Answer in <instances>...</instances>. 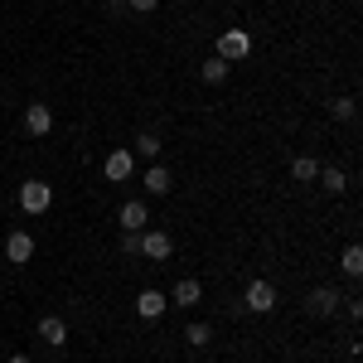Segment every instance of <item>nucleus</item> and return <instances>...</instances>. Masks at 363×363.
Masks as SVG:
<instances>
[{"label": "nucleus", "mask_w": 363, "mask_h": 363, "mask_svg": "<svg viewBox=\"0 0 363 363\" xmlns=\"http://www.w3.org/2000/svg\"><path fill=\"white\" fill-rule=\"evenodd\" d=\"M242 306H247L252 315H272V310H277V286H272V281H247Z\"/></svg>", "instance_id": "f257e3e1"}, {"label": "nucleus", "mask_w": 363, "mask_h": 363, "mask_svg": "<svg viewBox=\"0 0 363 363\" xmlns=\"http://www.w3.org/2000/svg\"><path fill=\"white\" fill-rule=\"evenodd\" d=\"M169 252H174V238H169V233L140 228V257H145V262H169Z\"/></svg>", "instance_id": "f03ea898"}, {"label": "nucleus", "mask_w": 363, "mask_h": 363, "mask_svg": "<svg viewBox=\"0 0 363 363\" xmlns=\"http://www.w3.org/2000/svg\"><path fill=\"white\" fill-rule=\"evenodd\" d=\"M247 54H252L247 29H223V34H218V58H223V63H238V58H247Z\"/></svg>", "instance_id": "7ed1b4c3"}, {"label": "nucleus", "mask_w": 363, "mask_h": 363, "mask_svg": "<svg viewBox=\"0 0 363 363\" xmlns=\"http://www.w3.org/2000/svg\"><path fill=\"white\" fill-rule=\"evenodd\" d=\"M49 203H54V189H49L44 179H25V184H20V208H25V213H44Z\"/></svg>", "instance_id": "20e7f679"}, {"label": "nucleus", "mask_w": 363, "mask_h": 363, "mask_svg": "<svg viewBox=\"0 0 363 363\" xmlns=\"http://www.w3.org/2000/svg\"><path fill=\"white\" fill-rule=\"evenodd\" d=\"M102 174H107V179H112V184H126V179H131V174H136V155H131V150H126V145H121V150H112V155H107V160H102Z\"/></svg>", "instance_id": "39448f33"}, {"label": "nucleus", "mask_w": 363, "mask_h": 363, "mask_svg": "<svg viewBox=\"0 0 363 363\" xmlns=\"http://www.w3.org/2000/svg\"><path fill=\"white\" fill-rule=\"evenodd\" d=\"M0 257H5V262H15V267H25L29 257H34V238H29L25 228H15V233L5 238V247H0Z\"/></svg>", "instance_id": "423d86ee"}, {"label": "nucleus", "mask_w": 363, "mask_h": 363, "mask_svg": "<svg viewBox=\"0 0 363 363\" xmlns=\"http://www.w3.org/2000/svg\"><path fill=\"white\" fill-rule=\"evenodd\" d=\"M339 301H344L339 291H330V286H315V291L306 296V310L315 315V320H330V315L339 310Z\"/></svg>", "instance_id": "0eeeda50"}, {"label": "nucleus", "mask_w": 363, "mask_h": 363, "mask_svg": "<svg viewBox=\"0 0 363 363\" xmlns=\"http://www.w3.org/2000/svg\"><path fill=\"white\" fill-rule=\"evenodd\" d=\"M165 310H169V296H165V291H155V286H145V291L136 296V315H140V320H160Z\"/></svg>", "instance_id": "6e6552de"}, {"label": "nucleus", "mask_w": 363, "mask_h": 363, "mask_svg": "<svg viewBox=\"0 0 363 363\" xmlns=\"http://www.w3.org/2000/svg\"><path fill=\"white\" fill-rule=\"evenodd\" d=\"M25 131L29 136H49V131H54V112H49L44 102H29L25 107Z\"/></svg>", "instance_id": "1a4fd4ad"}, {"label": "nucleus", "mask_w": 363, "mask_h": 363, "mask_svg": "<svg viewBox=\"0 0 363 363\" xmlns=\"http://www.w3.org/2000/svg\"><path fill=\"white\" fill-rule=\"evenodd\" d=\"M116 218H121V233H140V228L150 223V208H145V203H140V199H126V203H121V213H116Z\"/></svg>", "instance_id": "9d476101"}, {"label": "nucleus", "mask_w": 363, "mask_h": 363, "mask_svg": "<svg viewBox=\"0 0 363 363\" xmlns=\"http://www.w3.org/2000/svg\"><path fill=\"white\" fill-rule=\"evenodd\" d=\"M199 301H203V286H199L194 277H179L174 281V291H169V306H199Z\"/></svg>", "instance_id": "9b49d317"}, {"label": "nucleus", "mask_w": 363, "mask_h": 363, "mask_svg": "<svg viewBox=\"0 0 363 363\" xmlns=\"http://www.w3.org/2000/svg\"><path fill=\"white\" fill-rule=\"evenodd\" d=\"M39 339H44L49 349H63V344H68V325H63V315H44V320H39Z\"/></svg>", "instance_id": "f8f14e48"}, {"label": "nucleus", "mask_w": 363, "mask_h": 363, "mask_svg": "<svg viewBox=\"0 0 363 363\" xmlns=\"http://www.w3.org/2000/svg\"><path fill=\"white\" fill-rule=\"evenodd\" d=\"M140 189H145V194H169V189H174V179H169L165 165H150L145 174H140Z\"/></svg>", "instance_id": "ddd939ff"}, {"label": "nucleus", "mask_w": 363, "mask_h": 363, "mask_svg": "<svg viewBox=\"0 0 363 363\" xmlns=\"http://www.w3.org/2000/svg\"><path fill=\"white\" fill-rule=\"evenodd\" d=\"M339 272H344V277H354V281L363 277V247H359V242H349V247H344V257H339Z\"/></svg>", "instance_id": "4468645a"}, {"label": "nucleus", "mask_w": 363, "mask_h": 363, "mask_svg": "<svg viewBox=\"0 0 363 363\" xmlns=\"http://www.w3.org/2000/svg\"><path fill=\"white\" fill-rule=\"evenodd\" d=\"M228 73H233V68H228V63H223V58H218V54H213V58H208V63H203V68H199V78H203V83H208V87L228 83Z\"/></svg>", "instance_id": "2eb2a0df"}, {"label": "nucleus", "mask_w": 363, "mask_h": 363, "mask_svg": "<svg viewBox=\"0 0 363 363\" xmlns=\"http://www.w3.org/2000/svg\"><path fill=\"white\" fill-rule=\"evenodd\" d=\"M315 179H320V184H325L330 194H344V189H349V174H344L339 165H325L320 174H315Z\"/></svg>", "instance_id": "dca6fc26"}, {"label": "nucleus", "mask_w": 363, "mask_h": 363, "mask_svg": "<svg viewBox=\"0 0 363 363\" xmlns=\"http://www.w3.org/2000/svg\"><path fill=\"white\" fill-rule=\"evenodd\" d=\"M160 145H165V140L155 136V131H140V136H136V150H131V155H145V160H155V155H160Z\"/></svg>", "instance_id": "f3484780"}, {"label": "nucleus", "mask_w": 363, "mask_h": 363, "mask_svg": "<svg viewBox=\"0 0 363 363\" xmlns=\"http://www.w3.org/2000/svg\"><path fill=\"white\" fill-rule=\"evenodd\" d=\"M291 174H296L301 184H310V179L320 174V160H310V155H296V160H291Z\"/></svg>", "instance_id": "a211bd4d"}, {"label": "nucleus", "mask_w": 363, "mask_h": 363, "mask_svg": "<svg viewBox=\"0 0 363 363\" xmlns=\"http://www.w3.org/2000/svg\"><path fill=\"white\" fill-rule=\"evenodd\" d=\"M208 339H213V325H203V320H194V325L184 330V344H189V349H203Z\"/></svg>", "instance_id": "6ab92c4d"}, {"label": "nucleus", "mask_w": 363, "mask_h": 363, "mask_svg": "<svg viewBox=\"0 0 363 363\" xmlns=\"http://www.w3.org/2000/svg\"><path fill=\"white\" fill-rule=\"evenodd\" d=\"M330 112H335L339 121H354V112H359V102H354V97H335V102H330Z\"/></svg>", "instance_id": "aec40b11"}, {"label": "nucleus", "mask_w": 363, "mask_h": 363, "mask_svg": "<svg viewBox=\"0 0 363 363\" xmlns=\"http://www.w3.org/2000/svg\"><path fill=\"white\" fill-rule=\"evenodd\" d=\"M121 252L126 257H140V233H121Z\"/></svg>", "instance_id": "412c9836"}, {"label": "nucleus", "mask_w": 363, "mask_h": 363, "mask_svg": "<svg viewBox=\"0 0 363 363\" xmlns=\"http://www.w3.org/2000/svg\"><path fill=\"white\" fill-rule=\"evenodd\" d=\"M121 5H126V10H136V15H150L160 0H121Z\"/></svg>", "instance_id": "4be33fe9"}, {"label": "nucleus", "mask_w": 363, "mask_h": 363, "mask_svg": "<svg viewBox=\"0 0 363 363\" xmlns=\"http://www.w3.org/2000/svg\"><path fill=\"white\" fill-rule=\"evenodd\" d=\"M10 363H34V359H29V354H10Z\"/></svg>", "instance_id": "5701e85b"}, {"label": "nucleus", "mask_w": 363, "mask_h": 363, "mask_svg": "<svg viewBox=\"0 0 363 363\" xmlns=\"http://www.w3.org/2000/svg\"><path fill=\"white\" fill-rule=\"evenodd\" d=\"M0 262H5V257H0Z\"/></svg>", "instance_id": "b1692460"}]
</instances>
